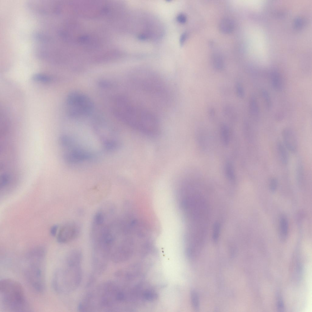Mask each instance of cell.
<instances>
[{"mask_svg":"<svg viewBox=\"0 0 312 312\" xmlns=\"http://www.w3.org/2000/svg\"><path fill=\"white\" fill-rule=\"evenodd\" d=\"M112 109L119 120L142 133L154 136L159 131L158 122L153 113L134 105L124 97H118L115 99Z\"/></svg>","mask_w":312,"mask_h":312,"instance_id":"1","label":"cell"},{"mask_svg":"<svg viewBox=\"0 0 312 312\" xmlns=\"http://www.w3.org/2000/svg\"><path fill=\"white\" fill-rule=\"evenodd\" d=\"M82 259L79 250H73L67 255L64 266L56 271L53 277V287L57 293L70 292L80 285L82 278Z\"/></svg>","mask_w":312,"mask_h":312,"instance_id":"2","label":"cell"},{"mask_svg":"<svg viewBox=\"0 0 312 312\" xmlns=\"http://www.w3.org/2000/svg\"><path fill=\"white\" fill-rule=\"evenodd\" d=\"M46 251L42 246H37L27 254L24 261L26 278L36 292H43L45 289V266Z\"/></svg>","mask_w":312,"mask_h":312,"instance_id":"3","label":"cell"},{"mask_svg":"<svg viewBox=\"0 0 312 312\" xmlns=\"http://www.w3.org/2000/svg\"><path fill=\"white\" fill-rule=\"evenodd\" d=\"M1 306L6 312H27L31 310L24 291L19 282L12 279L0 281Z\"/></svg>","mask_w":312,"mask_h":312,"instance_id":"4","label":"cell"},{"mask_svg":"<svg viewBox=\"0 0 312 312\" xmlns=\"http://www.w3.org/2000/svg\"><path fill=\"white\" fill-rule=\"evenodd\" d=\"M135 86L142 90L155 96H164L166 90L159 77L151 72L138 70L132 76Z\"/></svg>","mask_w":312,"mask_h":312,"instance_id":"5","label":"cell"},{"mask_svg":"<svg viewBox=\"0 0 312 312\" xmlns=\"http://www.w3.org/2000/svg\"><path fill=\"white\" fill-rule=\"evenodd\" d=\"M66 103L68 115L73 118L88 116L94 108L91 99L86 95L79 91H73L69 94Z\"/></svg>","mask_w":312,"mask_h":312,"instance_id":"6","label":"cell"},{"mask_svg":"<svg viewBox=\"0 0 312 312\" xmlns=\"http://www.w3.org/2000/svg\"><path fill=\"white\" fill-rule=\"evenodd\" d=\"M80 231L79 225L75 223H69L59 228L56 235L57 241L60 243H68L76 238Z\"/></svg>","mask_w":312,"mask_h":312,"instance_id":"7","label":"cell"},{"mask_svg":"<svg viewBox=\"0 0 312 312\" xmlns=\"http://www.w3.org/2000/svg\"><path fill=\"white\" fill-rule=\"evenodd\" d=\"M283 144L289 151L296 153L298 149V142L294 132L288 128L284 129L282 133Z\"/></svg>","mask_w":312,"mask_h":312,"instance_id":"8","label":"cell"},{"mask_svg":"<svg viewBox=\"0 0 312 312\" xmlns=\"http://www.w3.org/2000/svg\"><path fill=\"white\" fill-rule=\"evenodd\" d=\"M234 28V23L231 19L225 17L220 21L219 28L220 31L225 34H229L232 32Z\"/></svg>","mask_w":312,"mask_h":312,"instance_id":"9","label":"cell"},{"mask_svg":"<svg viewBox=\"0 0 312 312\" xmlns=\"http://www.w3.org/2000/svg\"><path fill=\"white\" fill-rule=\"evenodd\" d=\"M277 149L279 158L282 163L284 165H286L289 161V155L287 149L283 144L280 141H278L277 143Z\"/></svg>","mask_w":312,"mask_h":312,"instance_id":"10","label":"cell"},{"mask_svg":"<svg viewBox=\"0 0 312 312\" xmlns=\"http://www.w3.org/2000/svg\"><path fill=\"white\" fill-rule=\"evenodd\" d=\"M271 81L272 87L276 90L280 91L282 89V78L280 74L276 71L271 73Z\"/></svg>","mask_w":312,"mask_h":312,"instance_id":"11","label":"cell"},{"mask_svg":"<svg viewBox=\"0 0 312 312\" xmlns=\"http://www.w3.org/2000/svg\"><path fill=\"white\" fill-rule=\"evenodd\" d=\"M279 228L280 237L284 240L287 237L288 229L287 219L284 215H282L280 218Z\"/></svg>","mask_w":312,"mask_h":312,"instance_id":"12","label":"cell"},{"mask_svg":"<svg viewBox=\"0 0 312 312\" xmlns=\"http://www.w3.org/2000/svg\"><path fill=\"white\" fill-rule=\"evenodd\" d=\"M211 62L214 67L217 70H221L224 68V59L222 56L220 54L214 53L211 57Z\"/></svg>","mask_w":312,"mask_h":312,"instance_id":"13","label":"cell"},{"mask_svg":"<svg viewBox=\"0 0 312 312\" xmlns=\"http://www.w3.org/2000/svg\"><path fill=\"white\" fill-rule=\"evenodd\" d=\"M296 176L298 183L300 186H302L304 181V174L303 165L300 161H299L297 163Z\"/></svg>","mask_w":312,"mask_h":312,"instance_id":"14","label":"cell"},{"mask_svg":"<svg viewBox=\"0 0 312 312\" xmlns=\"http://www.w3.org/2000/svg\"><path fill=\"white\" fill-rule=\"evenodd\" d=\"M249 108L250 113L254 116H257L259 113V108L256 99L252 97L250 101Z\"/></svg>","mask_w":312,"mask_h":312,"instance_id":"15","label":"cell"},{"mask_svg":"<svg viewBox=\"0 0 312 312\" xmlns=\"http://www.w3.org/2000/svg\"><path fill=\"white\" fill-rule=\"evenodd\" d=\"M32 79L34 81L43 83H48L51 80V78L48 75L39 73L34 75Z\"/></svg>","mask_w":312,"mask_h":312,"instance_id":"16","label":"cell"},{"mask_svg":"<svg viewBox=\"0 0 312 312\" xmlns=\"http://www.w3.org/2000/svg\"><path fill=\"white\" fill-rule=\"evenodd\" d=\"M221 132L223 143L225 145L227 144L229 141V133L227 127L223 125L221 128Z\"/></svg>","mask_w":312,"mask_h":312,"instance_id":"17","label":"cell"},{"mask_svg":"<svg viewBox=\"0 0 312 312\" xmlns=\"http://www.w3.org/2000/svg\"><path fill=\"white\" fill-rule=\"evenodd\" d=\"M191 298L192 305L194 308L198 309L199 303V298L197 293L194 291H192L191 292Z\"/></svg>","mask_w":312,"mask_h":312,"instance_id":"18","label":"cell"},{"mask_svg":"<svg viewBox=\"0 0 312 312\" xmlns=\"http://www.w3.org/2000/svg\"><path fill=\"white\" fill-rule=\"evenodd\" d=\"M225 172L228 178L231 180L235 179V175L232 165L229 163L226 164L225 167Z\"/></svg>","mask_w":312,"mask_h":312,"instance_id":"19","label":"cell"},{"mask_svg":"<svg viewBox=\"0 0 312 312\" xmlns=\"http://www.w3.org/2000/svg\"><path fill=\"white\" fill-rule=\"evenodd\" d=\"M262 94L266 104L267 107L268 108H270L272 106V102L268 92L265 90H263L262 92Z\"/></svg>","mask_w":312,"mask_h":312,"instance_id":"20","label":"cell"},{"mask_svg":"<svg viewBox=\"0 0 312 312\" xmlns=\"http://www.w3.org/2000/svg\"><path fill=\"white\" fill-rule=\"evenodd\" d=\"M278 185V181L275 177H272L270 180L269 184V187L270 190L272 192L275 191L277 188Z\"/></svg>","mask_w":312,"mask_h":312,"instance_id":"21","label":"cell"},{"mask_svg":"<svg viewBox=\"0 0 312 312\" xmlns=\"http://www.w3.org/2000/svg\"><path fill=\"white\" fill-rule=\"evenodd\" d=\"M236 87L237 95L240 98L243 97L244 95V91L242 85L238 83L237 84Z\"/></svg>","mask_w":312,"mask_h":312,"instance_id":"22","label":"cell"},{"mask_svg":"<svg viewBox=\"0 0 312 312\" xmlns=\"http://www.w3.org/2000/svg\"><path fill=\"white\" fill-rule=\"evenodd\" d=\"M220 229L219 225L218 223H216L214 226V233L213 238L215 242L218 240Z\"/></svg>","mask_w":312,"mask_h":312,"instance_id":"23","label":"cell"},{"mask_svg":"<svg viewBox=\"0 0 312 312\" xmlns=\"http://www.w3.org/2000/svg\"><path fill=\"white\" fill-rule=\"evenodd\" d=\"M177 21L181 23H184L186 21L187 18L186 15L183 13L179 14L177 17Z\"/></svg>","mask_w":312,"mask_h":312,"instance_id":"24","label":"cell"},{"mask_svg":"<svg viewBox=\"0 0 312 312\" xmlns=\"http://www.w3.org/2000/svg\"><path fill=\"white\" fill-rule=\"evenodd\" d=\"M277 305L278 309L282 311L284 309V304L282 299L280 296H278L277 297Z\"/></svg>","mask_w":312,"mask_h":312,"instance_id":"25","label":"cell"},{"mask_svg":"<svg viewBox=\"0 0 312 312\" xmlns=\"http://www.w3.org/2000/svg\"><path fill=\"white\" fill-rule=\"evenodd\" d=\"M59 226L57 225H53L51 229L50 233L51 235L56 236L57 233Z\"/></svg>","mask_w":312,"mask_h":312,"instance_id":"26","label":"cell"},{"mask_svg":"<svg viewBox=\"0 0 312 312\" xmlns=\"http://www.w3.org/2000/svg\"><path fill=\"white\" fill-rule=\"evenodd\" d=\"M187 34L186 32H184L181 35L180 39V42L181 44L183 45L184 43L187 39Z\"/></svg>","mask_w":312,"mask_h":312,"instance_id":"27","label":"cell"}]
</instances>
